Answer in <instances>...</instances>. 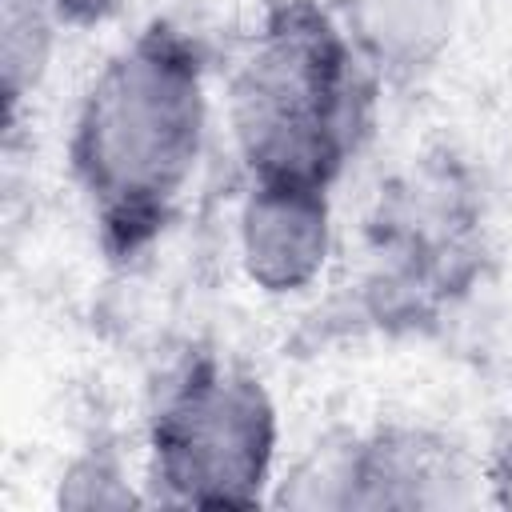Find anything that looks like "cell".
<instances>
[{"label": "cell", "mask_w": 512, "mask_h": 512, "mask_svg": "<svg viewBox=\"0 0 512 512\" xmlns=\"http://www.w3.org/2000/svg\"><path fill=\"white\" fill-rule=\"evenodd\" d=\"M204 128L196 64L148 36L104 68L76 124V172L120 240L152 228L188 180Z\"/></svg>", "instance_id": "1"}, {"label": "cell", "mask_w": 512, "mask_h": 512, "mask_svg": "<svg viewBox=\"0 0 512 512\" xmlns=\"http://www.w3.org/2000/svg\"><path fill=\"white\" fill-rule=\"evenodd\" d=\"M352 124L340 36L308 4L272 16L236 80V132L260 184L324 188Z\"/></svg>", "instance_id": "2"}, {"label": "cell", "mask_w": 512, "mask_h": 512, "mask_svg": "<svg viewBox=\"0 0 512 512\" xmlns=\"http://www.w3.org/2000/svg\"><path fill=\"white\" fill-rule=\"evenodd\" d=\"M156 452L168 480L228 484L256 480L268 456V412L252 384L196 372L164 408Z\"/></svg>", "instance_id": "3"}, {"label": "cell", "mask_w": 512, "mask_h": 512, "mask_svg": "<svg viewBox=\"0 0 512 512\" xmlns=\"http://www.w3.org/2000/svg\"><path fill=\"white\" fill-rule=\"evenodd\" d=\"M324 200L320 188L260 184L244 212V260L264 288H300L324 260Z\"/></svg>", "instance_id": "4"}, {"label": "cell", "mask_w": 512, "mask_h": 512, "mask_svg": "<svg viewBox=\"0 0 512 512\" xmlns=\"http://www.w3.org/2000/svg\"><path fill=\"white\" fill-rule=\"evenodd\" d=\"M444 0H356L360 40L384 64H416L444 40Z\"/></svg>", "instance_id": "5"}, {"label": "cell", "mask_w": 512, "mask_h": 512, "mask_svg": "<svg viewBox=\"0 0 512 512\" xmlns=\"http://www.w3.org/2000/svg\"><path fill=\"white\" fill-rule=\"evenodd\" d=\"M48 8L52 0H0V76H4L8 120L20 112L24 96L36 88L44 72L48 40H52Z\"/></svg>", "instance_id": "6"}, {"label": "cell", "mask_w": 512, "mask_h": 512, "mask_svg": "<svg viewBox=\"0 0 512 512\" xmlns=\"http://www.w3.org/2000/svg\"><path fill=\"white\" fill-rule=\"evenodd\" d=\"M112 0H52V8L68 12V16H100Z\"/></svg>", "instance_id": "7"}]
</instances>
